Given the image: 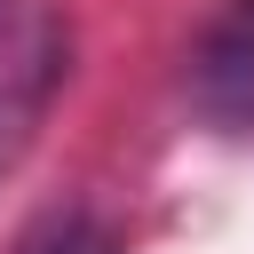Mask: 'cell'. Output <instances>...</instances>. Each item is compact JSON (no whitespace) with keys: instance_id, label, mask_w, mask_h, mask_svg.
Masks as SVG:
<instances>
[{"instance_id":"7a4b0ae2","label":"cell","mask_w":254,"mask_h":254,"mask_svg":"<svg viewBox=\"0 0 254 254\" xmlns=\"http://www.w3.org/2000/svg\"><path fill=\"white\" fill-rule=\"evenodd\" d=\"M64 56H71V40H64V24H48V16H32L24 32L0 40V175L24 159L40 111L56 103V87H64Z\"/></svg>"},{"instance_id":"3957f363","label":"cell","mask_w":254,"mask_h":254,"mask_svg":"<svg viewBox=\"0 0 254 254\" xmlns=\"http://www.w3.org/2000/svg\"><path fill=\"white\" fill-rule=\"evenodd\" d=\"M24 254H111V238H103L95 214H56L48 230L24 238Z\"/></svg>"},{"instance_id":"6da1fadb","label":"cell","mask_w":254,"mask_h":254,"mask_svg":"<svg viewBox=\"0 0 254 254\" xmlns=\"http://www.w3.org/2000/svg\"><path fill=\"white\" fill-rule=\"evenodd\" d=\"M190 111L214 135L254 143V0H222L190 48Z\"/></svg>"}]
</instances>
